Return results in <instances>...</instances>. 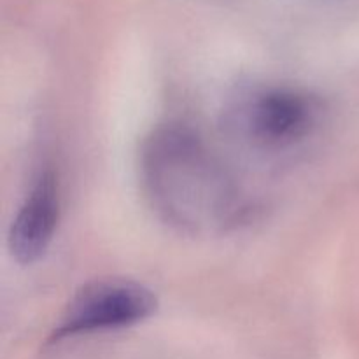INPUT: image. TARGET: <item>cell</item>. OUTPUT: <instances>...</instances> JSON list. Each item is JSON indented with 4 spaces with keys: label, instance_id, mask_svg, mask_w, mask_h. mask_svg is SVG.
<instances>
[{
    "label": "cell",
    "instance_id": "6da1fadb",
    "mask_svg": "<svg viewBox=\"0 0 359 359\" xmlns=\"http://www.w3.org/2000/svg\"><path fill=\"white\" fill-rule=\"evenodd\" d=\"M139 181L151 210L181 233H223L251 212L230 168L188 123H161L144 137Z\"/></svg>",
    "mask_w": 359,
    "mask_h": 359
},
{
    "label": "cell",
    "instance_id": "7a4b0ae2",
    "mask_svg": "<svg viewBox=\"0 0 359 359\" xmlns=\"http://www.w3.org/2000/svg\"><path fill=\"white\" fill-rule=\"evenodd\" d=\"M326 104L318 93L290 83H266L241 91L224 111L233 139L259 153H287L318 133Z\"/></svg>",
    "mask_w": 359,
    "mask_h": 359
},
{
    "label": "cell",
    "instance_id": "3957f363",
    "mask_svg": "<svg viewBox=\"0 0 359 359\" xmlns=\"http://www.w3.org/2000/svg\"><path fill=\"white\" fill-rule=\"evenodd\" d=\"M158 298L144 284L130 279H95L83 284L63 307L49 346L97 333L118 332L156 314Z\"/></svg>",
    "mask_w": 359,
    "mask_h": 359
},
{
    "label": "cell",
    "instance_id": "277c9868",
    "mask_svg": "<svg viewBox=\"0 0 359 359\" xmlns=\"http://www.w3.org/2000/svg\"><path fill=\"white\" fill-rule=\"evenodd\" d=\"M62 217V186L58 172L44 167L32 181L18 207L7 235L11 256L20 265H34L46 256Z\"/></svg>",
    "mask_w": 359,
    "mask_h": 359
}]
</instances>
